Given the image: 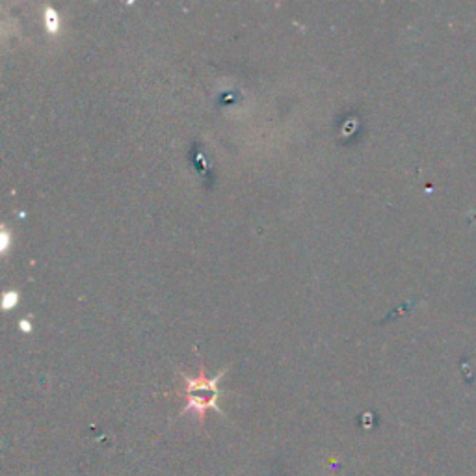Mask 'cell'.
<instances>
[{
	"label": "cell",
	"instance_id": "3",
	"mask_svg": "<svg viewBox=\"0 0 476 476\" xmlns=\"http://www.w3.org/2000/svg\"><path fill=\"white\" fill-rule=\"evenodd\" d=\"M17 298H19V296H17L15 290H10V292H6V294L2 296V307H4L6 311L13 309V307L17 306V301H19Z\"/></svg>",
	"mask_w": 476,
	"mask_h": 476
},
{
	"label": "cell",
	"instance_id": "4",
	"mask_svg": "<svg viewBox=\"0 0 476 476\" xmlns=\"http://www.w3.org/2000/svg\"><path fill=\"white\" fill-rule=\"evenodd\" d=\"M21 330H23V332H30V324H28L26 320H23L21 322Z\"/></svg>",
	"mask_w": 476,
	"mask_h": 476
},
{
	"label": "cell",
	"instance_id": "1",
	"mask_svg": "<svg viewBox=\"0 0 476 476\" xmlns=\"http://www.w3.org/2000/svg\"><path fill=\"white\" fill-rule=\"evenodd\" d=\"M227 368H223L218 372V376L214 378H208V374L205 372V367H199V374L196 378H190L187 374L181 376L184 378V389L181 391V394L187 399V406L181 411V415L194 413L197 417L199 422H205V415H207L208 409H214L220 415H223V409L218 406V399H220V389H218V382L225 376Z\"/></svg>",
	"mask_w": 476,
	"mask_h": 476
},
{
	"label": "cell",
	"instance_id": "2",
	"mask_svg": "<svg viewBox=\"0 0 476 476\" xmlns=\"http://www.w3.org/2000/svg\"><path fill=\"white\" fill-rule=\"evenodd\" d=\"M43 19H45V26L51 34H56L58 28H60V15L56 13V10H52L51 6H47L43 10Z\"/></svg>",
	"mask_w": 476,
	"mask_h": 476
}]
</instances>
